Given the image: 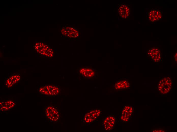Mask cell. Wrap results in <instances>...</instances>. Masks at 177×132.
I'll return each instance as SVG.
<instances>
[{"label": "cell", "instance_id": "obj_15", "mask_svg": "<svg viewBox=\"0 0 177 132\" xmlns=\"http://www.w3.org/2000/svg\"><path fill=\"white\" fill-rule=\"evenodd\" d=\"M131 85L129 81L126 79L117 80L113 85V88L115 90H125L129 89Z\"/></svg>", "mask_w": 177, "mask_h": 132}, {"label": "cell", "instance_id": "obj_3", "mask_svg": "<svg viewBox=\"0 0 177 132\" xmlns=\"http://www.w3.org/2000/svg\"><path fill=\"white\" fill-rule=\"evenodd\" d=\"M172 81L169 77L161 78L157 85V89L161 94L165 95L169 93L171 90Z\"/></svg>", "mask_w": 177, "mask_h": 132}, {"label": "cell", "instance_id": "obj_13", "mask_svg": "<svg viewBox=\"0 0 177 132\" xmlns=\"http://www.w3.org/2000/svg\"><path fill=\"white\" fill-rule=\"evenodd\" d=\"M148 20L152 22L160 20L162 18V12L159 10L153 9L148 13Z\"/></svg>", "mask_w": 177, "mask_h": 132}, {"label": "cell", "instance_id": "obj_6", "mask_svg": "<svg viewBox=\"0 0 177 132\" xmlns=\"http://www.w3.org/2000/svg\"><path fill=\"white\" fill-rule=\"evenodd\" d=\"M101 113V110L99 109H95L90 110L84 115L82 121L85 124L92 123L98 119Z\"/></svg>", "mask_w": 177, "mask_h": 132}, {"label": "cell", "instance_id": "obj_11", "mask_svg": "<svg viewBox=\"0 0 177 132\" xmlns=\"http://www.w3.org/2000/svg\"><path fill=\"white\" fill-rule=\"evenodd\" d=\"M61 32L63 36L73 38H77L80 34L77 29L69 26L63 27L61 29Z\"/></svg>", "mask_w": 177, "mask_h": 132}, {"label": "cell", "instance_id": "obj_4", "mask_svg": "<svg viewBox=\"0 0 177 132\" xmlns=\"http://www.w3.org/2000/svg\"><path fill=\"white\" fill-rule=\"evenodd\" d=\"M34 47L36 52L41 56L47 58H51L53 55V50L48 45L40 42H35Z\"/></svg>", "mask_w": 177, "mask_h": 132}, {"label": "cell", "instance_id": "obj_12", "mask_svg": "<svg viewBox=\"0 0 177 132\" xmlns=\"http://www.w3.org/2000/svg\"><path fill=\"white\" fill-rule=\"evenodd\" d=\"M16 103L12 100H8L0 102V110L1 112H6L13 109Z\"/></svg>", "mask_w": 177, "mask_h": 132}, {"label": "cell", "instance_id": "obj_8", "mask_svg": "<svg viewBox=\"0 0 177 132\" xmlns=\"http://www.w3.org/2000/svg\"><path fill=\"white\" fill-rule=\"evenodd\" d=\"M79 74L84 78L91 79L96 76L97 72L95 69L88 67H82L78 71Z\"/></svg>", "mask_w": 177, "mask_h": 132}, {"label": "cell", "instance_id": "obj_7", "mask_svg": "<svg viewBox=\"0 0 177 132\" xmlns=\"http://www.w3.org/2000/svg\"><path fill=\"white\" fill-rule=\"evenodd\" d=\"M116 122V118L113 115H108L103 119L102 128L105 131H110L114 128Z\"/></svg>", "mask_w": 177, "mask_h": 132}, {"label": "cell", "instance_id": "obj_9", "mask_svg": "<svg viewBox=\"0 0 177 132\" xmlns=\"http://www.w3.org/2000/svg\"><path fill=\"white\" fill-rule=\"evenodd\" d=\"M21 76L19 73H13L6 78L4 81V85L8 88H10L19 82Z\"/></svg>", "mask_w": 177, "mask_h": 132}, {"label": "cell", "instance_id": "obj_5", "mask_svg": "<svg viewBox=\"0 0 177 132\" xmlns=\"http://www.w3.org/2000/svg\"><path fill=\"white\" fill-rule=\"evenodd\" d=\"M134 112V106L131 105H126L123 106L119 115V120L122 122L126 123L129 121Z\"/></svg>", "mask_w": 177, "mask_h": 132}, {"label": "cell", "instance_id": "obj_1", "mask_svg": "<svg viewBox=\"0 0 177 132\" xmlns=\"http://www.w3.org/2000/svg\"><path fill=\"white\" fill-rule=\"evenodd\" d=\"M60 88L55 84H43L38 87L37 91L40 95L48 97L59 96L61 93Z\"/></svg>", "mask_w": 177, "mask_h": 132}, {"label": "cell", "instance_id": "obj_14", "mask_svg": "<svg viewBox=\"0 0 177 132\" xmlns=\"http://www.w3.org/2000/svg\"><path fill=\"white\" fill-rule=\"evenodd\" d=\"M118 13L121 18L123 19H126L129 16L130 13V8L126 4H121L118 7Z\"/></svg>", "mask_w": 177, "mask_h": 132}, {"label": "cell", "instance_id": "obj_2", "mask_svg": "<svg viewBox=\"0 0 177 132\" xmlns=\"http://www.w3.org/2000/svg\"><path fill=\"white\" fill-rule=\"evenodd\" d=\"M44 114L46 120L54 123L58 122L61 118L60 112L59 109L56 106L52 105L44 107Z\"/></svg>", "mask_w": 177, "mask_h": 132}, {"label": "cell", "instance_id": "obj_17", "mask_svg": "<svg viewBox=\"0 0 177 132\" xmlns=\"http://www.w3.org/2000/svg\"><path fill=\"white\" fill-rule=\"evenodd\" d=\"M177 52L176 51L174 54V61L175 62H177Z\"/></svg>", "mask_w": 177, "mask_h": 132}, {"label": "cell", "instance_id": "obj_16", "mask_svg": "<svg viewBox=\"0 0 177 132\" xmlns=\"http://www.w3.org/2000/svg\"><path fill=\"white\" fill-rule=\"evenodd\" d=\"M151 132H166L165 129L163 127H155V128L151 129Z\"/></svg>", "mask_w": 177, "mask_h": 132}, {"label": "cell", "instance_id": "obj_10", "mask_svg": "<svg viewBox=\"0 0 177 132\" xmlns=\"http://www.w3.org/2000/svg\"><path fill=\"white\" fill-rule=\"evenodd\" d=\"M147 56L154 62L157 63L161 60V53L157 48L153 47L149 48L147 52Z\"/></svg>", "mask_w": 177, "mask_h": 132}]
</instances>
